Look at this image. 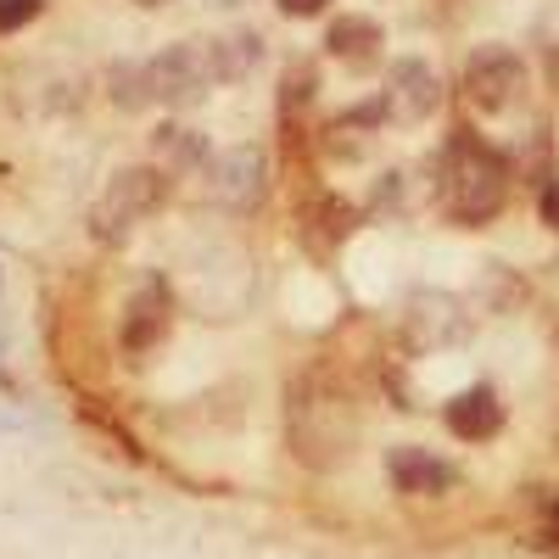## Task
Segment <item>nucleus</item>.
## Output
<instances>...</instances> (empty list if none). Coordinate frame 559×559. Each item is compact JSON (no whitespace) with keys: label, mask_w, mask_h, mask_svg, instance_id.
Here are the masks:
<instances>
[{"label":"nucleus","mask_w":559,"mask_h":559,"mask_svg":"<svg viewBox=\"0 0 559 559\" xmlns=\"http://www.w3.org/2000/svg\"><path fill=\"white\" fill-rule=\"evenodd\" d=\"M437 202L453 224H487L503 213L509 202V168L492 146L481 140L459 134L453 146L442 152V168H437Z\"/></svg>","instance_id":"1"},{"label":"nucleus","mask_w":559,"mask_h":559,"mask_svg":"<svg viewBox=\"0 0 559 559\" xmlns=\"http://www.w3.org/2000/svg\"><path fill=\"white\" fill-rule=\"evenodd\" d=\"M163 197H168V174L163 168H152V163L146 168H118L112 185L102 191V202L90 207V236L96 241H123L140 218L163 207Z\"/></svg>","instance_id":"2"},{"label":"nucleus","mask_w":559,"mask_h":559,"mask_svg":"<svg viewBox=\"0 0 559 559\" xmlns=\"http://www.w3.org/2000/svg\"><path fill=\"white\" fill-rule=\"evenodd\" d=\"M213 84L218 73H213V51L202 39H179L146 62V96L163 107H197Z\"/></svg>","instance_id":"3"},{"label":"nucleus","mask_w":559,"mask_h":559,"mask_svg":"<svg viewBox=\"0 0 559 559\" xmlns=\"http://www.w3.org/2000/svg\"><path fill=\"white\" fill-rule=\"evenodd\" d=\"M464 96L476 112H509L526 96V62L509 45H481L464 62Z\"/></svg>","instance_id":"4"},{"label":"nucleus","mask_w":559,"mask_h":559,"mask_svg":"<svg viewBox=\"0 0 559 559\" xmlns=\"http://www.w3.org/2000/svg\"><path fill=\"white\" fill-rule=\"evenodd\" d=\"M381 107L392 123H426L437 118L442 107V79L426 57H397L392 73H386V90H381Z\"/></svg>","instance_id":"5"},{"label":"nucleus","mask_w":559,"mask_h":559,"mask_svg":"<svg viewBox=\"0 0 559 559\" xmlns=\"http://www.w3.org/2000/svg\"><path fill=\"white\" fill-rule=\"evenodd\" d=\"M207 191L224 207H252L269 191V152L263 146H224L207 157Z\"/></svg>","instance_id":"6"},{"label":"nucleus","mask_w":559,"mask_h":559,"mask_svg":"<svg viewBox=\"0 0 559 559\" xmlns=\"http://www.w3.org/2000/svg\"><path fill=\"white\" fill-rule=\"evenodd\" d=\"M442 426H448L459 442H487V437H498V426H503V403H498L492 386H464L459 397H448Z\"/></svg>","instance_id":"7"},{"label":"nucleus","mask_w":559,"mask_h":559,"mask_svg":"<svg viewBox=\"0 0 559 559\" xmlns=\"http://www.w3.org/2000/svg\"><path fill=\"white\" fill-rule=\"evenodd\" d=\"M386 476H392L397 492H414V498H437V492L453 487V471L426 448H392L386 453Z\"/></svg>","instance_id":"8"},{"label":"nucleus","mask_w":559,"mask_h":559,"mask_svg":"<svg viewBox=\"0 0 559 559\" xmlns=\"http://www.w3.org/2000/svg\"><path fill=\"white\" fill-rule=\"evenodd\" d=\"M381 45H386V28L376 17H364V12L336 17L331 34H324V51H331L336 62H347V68H369L381 57Z\"/></svg>","instance_id":"9"},{"label":"nucleus","mask_w":559,"mask_h":559,"mask_svg":"<svg viewBox=\"0 0 559 559\" xmlns=\"http://www.w3.org/2000/svg\"><path fill=\"white\" fill-rule=\"evenodd\" d=\"M168 336V292L157 286V280H146V286L134 292L129 313H123V347L129 353H146Z\"/></svg>","instance_id":"10"},{"label":"nucleus","mask_w":559,"mask_h":559,"mask_svg":"<svg viewBox=\"0 0 559 559\" xmlns=\"http://www.w3.org/2000/svg\"><path fill=\"white\" fill-rule=\"evenodd\" d=\"M152 168H163V174H179V168H207V146H202V134L197 129H174V123H163L157 129V140H152Z\"/></svg>","instance_id":"11"},{"label":"nucleus","mask_w":559,"mask_h":559,"mask_svg":"<svg viewBox=\"0 0 559 559\" xmlns=\"http://www.w3.org/2000/svg\"><path fill=\"white\" fill-rule=\"evenodd\" d=\"M408 324L419 331V342H453V336H464V313H459L453 297H419Z\"/></svg>","instance_id":"12"},{"label":"nucleus","mask_w":559,"mask_h":559,"mask_svg":"<svg viewBox=\"0 0 559 559\" xmlns=\"http://www.w3.org/2000/svg\"><path fill=\"white\" fill-rule=\"evenodd\" d=\"M207 51H213L218 84H229V79H247V73L263 62V39H258V34H229V39H213Z\"/></svg>","instance_id":"13"},{"label":"nucleus","mask_w":559,"mask_h":559,"mask_svg":"<svg viewBox=\"0 0 559 559\" xmlns=\"http://www.w3.org/2000/svg\"><path fill=\"white\" fill-rule=\"evenodd\" d=\"M302 224H308V236L319 241V247H331V241H342L347 229L358 224V213L342 202V197H331V191H319L313 202H308V213H302Z\"/></svg>","instance_id":"14"},{"label":"nucleus","mask_w":559,"mask_h":559,"mask_svg":"<svg viewBox=\"0 0 559 559\" xmlns=\"http://www.w3.org/2000/svg\"><path fill=\"white\" fill-rule=\"evenodd\" d=\"M313 90H319V73H313V62H292L286 68V84H280V112H297V107H308L313 102Z\"/></svg>","instance_id":"15"},{"label":"nucleus","mask_w":559,"mask_h":559,"mask_svg":"<svg viewBox=\"0 0 559 559\" xmlns=\"http://www.w3.org/2000/svg\"><path fill=\"white\" fill-rule=\"evenodd\" d=\"M112 102L123 107V112H134V107H146L152 96H146V62H123V68H112Z\"/></svg>","instance_id":"16"},{"label":"nucleus","mask_w":559,"mask_h":559,"mask_svg":"<svg viewBox=\"0 0 559 559\" xmlns=\"http://www.w3.org/2000/svg\"><path fill=\"white\" fill-rule=\"evenodd\" d=\"M45 12V0H0V34H12Z\"/></svg>","instance_id":"17"},{"label":"nucleus","mask_w":559,"mask_h":559,"mask_svg":"<svg viewBox=\"0 0 559 559\" xmlns=\"http://www.w3.org/2000/svg\"><path fill=\"white\" fill-rule=\"evenodd\" d=\"M537 213H543V224H548V229H559V174H548V179H543V191H537Z\"/></svg>","instance_id":"18"},{"label":"nucleus","mask_w":559,"mask_h":559,"mask_svg":"<svg viewBox=\"0 0 559 559\" xmlns=\"http://www.w3.org/2000/svg\"><path fill=\"white\" fill-rule=\"evenodd\" d=\"M274 7L286 12V17H319V12H324V0H274Z\"/></svg>","instance_id":"19"},{"label":"nucleus","mask_w":559,"mask_h":559,"mask_svg":"<svg viewBox=\"0 0 559 559\" xmlns=\"http://www.w3.org/2000/svg\"><path fill=\"white\" fill-rule=\"evenodd\" d=\"M548 515H554V521H559V492H554V503H548Z\"/></svg>","instance_id":"20"},{"label":"nucleus","mask_w":559,"mask_h":559,"mask_svg":"<svg viewBox=\"0 0 559 559\" xmlns=\"http://www.w3.org/2000/svg\"><path fill=\"white\" fill-rule=\"evenodd\" d=\"M140 7H168V0H140Z\"/></svg>","instance_id":"21"}]
</instances>
